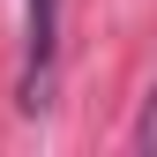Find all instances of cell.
<instances>
[{"instance_id": "obj_2", "label": "cell", "mask_w": 157, "mask_h": 157, "mask_svg": "<svg viewBox=\"0 0 157 157\" xmlns=\"http://www.w3.org/2000/svg\"><path fill=\"white\" fill-rule=\"evenodd\" d=\"M142 150H157V97H150V112H142Z\"/></svg>"}, {"instance_id": "obj_1", "label": "cell", "mask_w": 157, "mask_h": 157, "mask_svg": "<svg viewBox=\"0 0 157 157\" xmlns=\"http://www.w3.org/2000/svg\"><path fill=\"white\" fill-rule=\"evenodd\" d=\"M60 52V0H23V105H45V75Z\"/></svg>"}]
</instances>
